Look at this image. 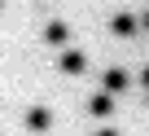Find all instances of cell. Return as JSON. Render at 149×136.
<instances>
[{
	"label": "cell",
	"instance_id": "8",
	"mask_svg": "<svg viewBox=\"0 0 149 136\" xmlns=\"http://www.w3.org/2000/svg\"><path fill=\"white\" fill-rule=\"evenodd\" d=\"M145 84H149V66H145Z\"/></svg>",
	"mask_w": 149,
	"mask_h": 136
},
{
	"label": "cell",
	"instance_id": "5",
	"mask_svg": "<svg viewBox=\"0 0 149 136\" xmlns=\"http://www.w3.org/2000/svg\"><path fill=\"white\" fill-rule=\"evenodd\" d=\"M114 31H118V35H132L136 22H132V18H114Z\"/></svg>",
	"mask_w": 149,
	"mask_h": 136
},
{
	"label": "cell",
	"instance_id": "4",
	"mask_svg": "<svg viewBox=\"0 0 149 136\" xmlns=\"http://www.w3.org/2000/svg\"><path fill=\"white\" fill-rule=\"evenodd\" d=\"M44 40H48V44H61V40H66V27H61V22H53V27H48V35H44Z\"/></svg>",
	"mask_w": 149,
	"mask_h": 136
},
{
	"label": "cell",
	"instance_id": "7",
	"mask_svg": "<svg viewBox=\"0 0 149 136\" xmlns=\"http://www.w3.org/2000/svg\"><path fill=\"white\" fill-rule=\"evenodd\" d=\"M97 136H118V132H110V127H101V132H97Z\"/></svg>",
	"mask_w": 149,
	"mask_h": 136
},
{
	"label": "cell",
	"instance_id": "9",
	"mask_svg": "<svg viewBox=\"0 0 149 136\" xmlns=\"http://www.w3.org/2000/svg\"><path fill=\"white\" fill-rule=\"evenodd\" d=\"M145 27H149V13H145Z\"/></svg>",
	"mask_w": 149,
	"mask_h": 136
},
{
	"label": "cell",
	"instance_id": "1",
	"mask_svg": "<svg viewBox=\"0 0 149 136\" xmlns=\"http://www.w3.org/2000/svg\"><path fill=\"white\" fill-rule=\"evenodd\" d=\"M88 110H92V114H97V119H110V110H114V101H110V92H97V97H92V105H88Z\"/></svg>",
	"mask_w": 149,
	"mask_h": 136
},
{
	"label": "cell",
	"instance_id": "6",
	"mask_svg": "<svg viewBox=\"0 0 149 136\" xmlns=\"http://www.w3.org/2000/svg\"><path fill=\"white\" fill-rule=\"evenodd\" d=\"M26 123H31V127H48V110H31Z\"/></svg>",
	"mask_w": 149,
	"mask_h": 136
},
{
	"label": "cell",
	"instance_id": "2",
	"mask_svg": "<svg viewBox=\"0 0 149 136\" xmlns=\"http://www.w3.org/2000/svg\"><path fill=\"white\" fill-rule=\"evenodd\" d=\"M61 70L79 75V70H84V53H66V57H61Z\"/></svg>",
	"mask_w": 149,
	"mask_h": 136
},
{
	"label": "cell",
	"instance_id": "3",
	"mask_svg": "<svg viewBox=\"0 0 149 136\" xmlns=\"http://www.w3.org/2000/svg\"><path fill=\"white\" fill-rule=\"evenodd\" d=\"M123 84H127V75H123V70H110V75H105V88H110V92H118Z\"/></svg>",
	"mask_w": 149,
	"mask_h": 136
}]
</instances>
